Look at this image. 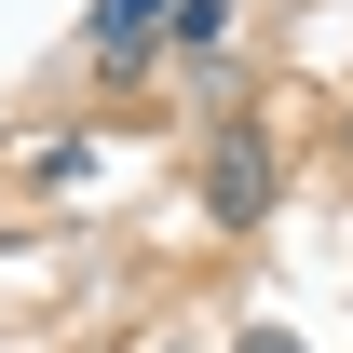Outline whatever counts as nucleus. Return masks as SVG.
Here are the masks:
<instances>
[{
	"label": "nucleus",
	"instance_id": "obj_1",
	"mask_svg": "<svg viewBox=\"0 0 353 353\" xmlns=\"http://www.w3.org/2000/svg\"><path fill=\"white\" fill-rule=\"evenodd\" d=\"M204 204H218L231 231H245V218H272V150H259V136H245V123L218 136V163H204Z\"/></svg>",
	"mask_w": 353,
	"mask_h": 353
},
{
	"label": "nucleus",
	"instance_id": "obj_2",
	"mask_svg": "<svg viewBox=\"0 0 353 353\" xmlns=\"http://www.w3.org/2000/svg\"><path fill=\"white\" fill-rule=\"evenodd\" d=\"M163 14H176V0H95V14H82V41L109 54V82H136V41H150Z\"/></svg>",
	"mask_w": 353,
	"mask_h": 353
},
{
	"label": "nucleus",
	"instance_id": "obj_3",
	"mask_svg": "<svg viewBox=\"0 0 353 353\" xmlns=\"http://www.w3.org/2000/svg\"><path fill=\"white\" fill-rule=\"evenodd\" d=\"M245 353H299V340H245Z\"/></svg>",
	"mask_w": 353,
	"mask_h": 353
}]
</instances>
